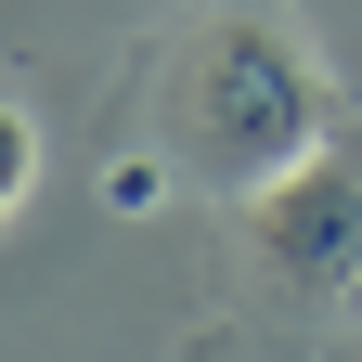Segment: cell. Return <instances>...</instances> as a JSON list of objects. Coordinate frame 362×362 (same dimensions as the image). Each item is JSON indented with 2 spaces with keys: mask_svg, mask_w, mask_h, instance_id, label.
<instances>
[{
  "mask_svg": "<svg viewBox=\"0 0 362 362\" xmlns=\"http://www.w3.org/2000/svg\"><path fill=\"white\" fill-rule=\"evenodd\" d=\"M168 156L194 168L207 194L259 207L285 168L324 156V90H310V65L259 13H220L194 52H181V78H168Z\"/></svg>",
  "mask_w": 362,
  "mask_h": 362,
  "instance_id": "1",
  "label": "cell"
},
{
  "mask_svg": "<svg viewBox=\"0 0 362 362\" xmlns=\"http://www.w3.org/2000/svg\"><path fill=\"white\" fill-rule=\"evenodd\" d=\"M259 272L285 298H362V168L310 156L259 194Z\"/></svg>",
  "mask_w": 362,
  "mask_h": 362,
  "instance_id": "2",
  "label": "cell"
},
{
  "mask_svg": "<svg viewBox=\"0 0 362 362\" xmlns=\"http://www.w3.org/2000/svg\"><path fill=\"white\" fill-rule=\"evenodd\" d=\"M26 181H39V117L26 90H0V220H26Z\"/></svg>",
  "mask_w": 362,
  "mask_h": 362,
  "instance_id": "3",
  "label": "cell"
},
{
  "mask_svg": "<svg viewBox=\"0 0 362 362\" xmlns=\"http://www.w3.org/2000/svg\"><path fill=\"white\" fill-rule=\"evenodd\" d=\"M168 168H181V156H117V168H104V207H117V220H156V207H168Z\"/></svg>",
  "mask_w": 362,
  "mask_h": 362,
  "instance_id": "4",
  "label": "cell"
}]
</instances>
